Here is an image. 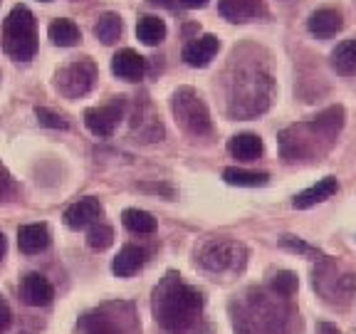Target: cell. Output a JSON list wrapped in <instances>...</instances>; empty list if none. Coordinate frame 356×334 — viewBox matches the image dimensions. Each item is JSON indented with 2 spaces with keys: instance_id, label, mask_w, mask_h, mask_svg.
<instances>
[{
  "instance_id": "6da1fadb",
  "label": "cell",
  "mask_w": 356,
  "mask_h": 334,
  "mask_svg": "<svg viewBox=\"0 0 356 334\" xmlns=\"http://www.w3.org/2000/svg\"><path fill=\"white\" fill-rule=\"evenodd\" d=\"M154 317L166 332L186 334L200 317L203 310V295L198 289L186 285L181 275L168 273L154 289Z\"/></svg>"
},
{
  "instance_id": "7a4b0ae2",
  "label": "cell",
  "mask_w": 356,
  "mask_h": 334,
  "mask_svg": "<svg viewBox=\"0 0 356 334\" xmlns=\"http://www.w3.org/2000/svg\"><path fill=\"white\" fill-rule=\"evenodd\" d=\"M341 127H344V109L341 106H329L312 122L284 129L280 134V154H282L284 161L314 159V156H319V151L329 149L334 144Z\"/></svg>"
},
{
  "instance_id": "3957f363",
  "label": "cell",
  "mask_w": 356,
  "mask_h": 334,
  "mask_svg": "<svg viewBox=\"0 0 356 334\" xmlns=\"http://www.w3.org/2000/svg\"><path fill=\"white\" fill-rule=\"evenodd\" d=\"M230 117L250 119L257 117L273 102V79L260 67H243L230 82Z\"/></svg>"
},
{
  "instance_id": "277c9868",
  "label": "cell",
  "mask_w": 356,
  "mask_h": 334,
  "mask_svg": "<svg viewBox=\"0 0 356 334\" xmlns=\"http://www.w3.org/2000/svg\"><path fill=\"white\" fill-rule=\"evenodd\" d=\"M3 50L10 60L28 62L38 52V22L30 8L15 6L3 22Z\"/></svg>"
},
{
  "instance_id": "5b68a950",
  "label": "cell",
  "mask_w": 356,
  "mask_h": 334,
  "mask_svg": "<svg viewBox=\"0 0 356 334\" xmlns=\"http://www.w3.org/2000/svg\"><path fill=\"white\" fill-rule=\"evenodd\" d=\"M287 317V307L270 302L262 292H257L243 305L240 317H235V327L240 329V334H282Z\"/></svg>"
},
{
  "instance_id": "8992f818",
  "label": "cell",
  "mask_w": 356,
  "mask_h": 334,
  "mask_svg": "<svg viewBox=\"0 0 356 334\" xmlns=\"http://www.w3.org/2000/svg\"><path fill=\"white\" fill-rule=\"evenodd\" d=\"M173 117L181 127L193 136H206L211 134V111H208L206 102L200 100L191 87H181L173 95Z\"/></svg>"
},
{
  "instance_id": "52a82bcc",
  "label": "cell",
  "mask_w": 356,
  "mask_h": 334,
  "mask_svg": "<svg viewBox=\"0 0 356 334\" xmlns=\"http://www.w3.org/2000/svg\"><path fill=\"white\" fill-rule=\"evenodd\" d=\"M314 289H319L324 300L334 307H346L354 297L356 278L354 273H341L337 262L324 260L314 273Z\"/></svg>"
},
{
  "instance_id": "ba28073f",
  "label": "cell",
  "mask_w": 356,
  "mask_h": 334,
  "mask_svg": "<svg viewBox=\"0 0 356 334\" xmlns=\"http://www.w3.org/2000/svg\"><path fill=\"white\" fill-rule=\"evenodd\" d=\"M198 260L211 273H235L248 262V250L238 240H211L200 248Z\"/></svg>"
},
{
  "instance_id": "9c48e42d",
  "label": "cell",
  "mask_w": 356,
  "mask_h": 334,
  "mask_svg": "<svg viewBox=\"0 0 356 334\" xmlns=\"http://www.w3.org/2000/svg\"><path fill=\"white\" fill-rule=\"evenodd\" d=\"M97 79V65L89 57H82V60L70 62L67 67H62L57 72V89L60 95L67 97V100H79L95 87Z\"/></svg>"
},
{
  "instance_id": "30bf717a",
  "label": "cell",
  "mask_w": 356,
  "mask_h": 334,
  "mask_svg": "<svg viewBox=\"0 0 356 334\" xmlns=\"http://www.w3.org/2000/svg\"><path fill=\"white\" fill-rule=\"evenodd\" d=\"M124 117V100L122 97H114L109 104L104 106H92V109L84 111V124L95 136H111L114 129L119 127Z\"/></svg>"
},
{
  "instance_id": "8fae6325",
  "label": "cell",
  "mask_w": 356,
  "mask_h": 334,
  "mask_svg": "<svg viewBox=\"0 0 356 334\" xmlns=\"http://www.w3.org/2000/svg\"><path fill=\"white\" fill-rule=\"evenodd\" d=\"M102 213H104V208H102L99 200L87 196V198L77 200V203H72V206L67 208L62 221H65L67 228L82 230V228H87V225H95V223L102 218Z\"/></svg>"
},
{
  "instance_id": "7c38bea8",
  "label": "cell",
  "mask_w": 356,
  "mask_h": 334,
  "mask_svg": "<svg viewBox=\"0 0 356 334\" xmlns=\"http://www.w3.org/2000/svg\"><path fill=\"white\" fill-rule=\"evenodd\" d=\"M20 297L30 307H44L50 305L52 297H55V287H52V283L44 275L28 273L20 280Z\"/></svg>"
},
{
  "instance_id": "4fadbf2b",
  "label": "cell",
  "mask_w": 356,
  "mask_h": 334,
  "mask_svg": "<svg viewBox=\"0 0 356 334\" xmlns=\"http://www.w3.org/2000/svg\"><path fill=\"white\" fill-rule=\"evenodd\" d=\"M50 228L44 223H28L17 228V248L25 255H40L50 248Z\"/></svg>"
},
{
  "instance_id": "5bb4252c",
  "label": "cell",
  "mask_w": 356,
  "mask_h": 334,
  "mask_svg": "<svg viewBox=\"0 0 356 334\" xmlns=\"http://www.w3.org/2000/svg\"><path fill=\"white\" fill-rule=\"evenodd\" d=\"M218 50H220V40L216 35H200L184 47V60L191 67H208Z\"/></svg>"
},
{
  "instance_id": "9a60e30c",
  "label": "cell",
  "mask_w": 356,
  "mask_h": 334,
  "mask_svg": "<svg viewBox=\"0 0 356 334\" xmlns=\"http://www.w3.org/2000/svg\"><path fill=\"white\" fill-rule=\"evenodd\" d=\"M111 72L124 82H139L146 74V60L134 50H119L111 60Z\"/></svg>"
},
{
  "instance_id": "2e32d148",
  "label": "cell",
  "mask_w": 356,
  "mask_h": 334,
  "mask_svg": "<svg viewBox=\"0 0 356 334\" xmlns=\"http://www.w3.org/2000/svg\"><path fill=\"white\" fill-rule=\"evenodd\" d=\"M337 191H339V181H337L334 176H324V178H319L314 186H309V189H305L302 193H297L295 200H292V206H295L297 211H307V208L317 206V203H324L327 198H332Z\"/></svg>"
},
{
  "instance_id": "e0dca14e",
  "label": "cell",
  "mask_w": 356,
  "mask_h": 334,
  "mask_svg": "<svg viewBox=\"0 0 356 334\" xmlns=\"http://www.w3.org/2000/svg\"><path fill=\"white\" fill-rule=\"evenodd\" d=\"M307 28L314 38L319 40H329L344 28V20H341V13L334 10V8H319L309 15L307 20Z\"/></svg>"
},
{
  "instance_id": "ac0fdd59",
  "label": "cell",
  "mask_w": 356,
  "mask_h": 334,
  "mask_svg": "<svg viewBox=\"0 0 356 334\" xmlns=\"http://www.w3.org/2000/svg\"><path fill=\"white\" fill-rule=\"evenodd\" d=\"M146 260H149V253L141 245H124L119 255L114 257V262H111V270L119 278H131L146 265Z\"/></svg>"
},
{
  "instance_id": "d6986e66",
  "label": "cell",
  "mask_w": 356,
  "mask_h": 334,
  "mask_svg": "<svg viewBox=\"0 0 356 334\" xmlns=\"http://www.w3.org/2000/svg\"><path fill=\"white\" fill-rule=\"evenodd\" d=\"M262 10V0H218V13L230 22H248Z\"/></svg>"
},
{
  "instance_id": "ffe728a7",
  "label": "cell",
  "mask_w": 356,
  "mask_h": 334,
  "mask_svg": "<svg viewBox=\"0 0 356 334\" xmlns=\"http://www.w3.org/2000/svg\"><path fill=\"white\" fill-rule=\"evenodd\" d=\"M228 151L238 159V161H255L260 159L265 146H262V139L252 132H243L235 134L233 139L228 141Z\"/></svg>"
},
{
  "instance_id": "44dd1931",
  "label": "cell",
  "mask_w": 356,
  "mask_h": 334,
  "mask_svg": "<svg viewBox=\"0 0 356 334\" xmlns=\"http://www.w3.org/2000/svg\"><path fill=\"white\" fill-rule=\"evenodd\" d=\"M332 67L334 72L341 77H354L356 74V38L344 40L337 45V50L332 52Z\"/></svg>"
},
{
  "instance_id": "7402d4cb",
  "label": "cell",
  "mask_w": 356,
  "mask_h": 334,
  "mask_svg": "<svg viewBox=\"0 0 356 334\" xmlns=\"http://www.w3.org/2000/svg\"><path fill=\"white\" fill-rule=\"evenodd\" d=\"M47 35H50L52 45H57V47H74V45L82 40V33H79L77 22L67 20V17L52 20L50 28H47Z\"/></svg>"
},
{
  "instance_id": "603a6c76",
  "label": "cell",
  "mask_w": 356,
  "mask_h": 334,
  "mask_svg": "<svg viewBox=\"0 0 356 334\" xmlns=\"http://www.w3.org/2000/svg\"><path fill=\"white\" fill-rule=\"evenodd\" d=\"M136 38L149 47H156L166 40V22L159 15H144L136 22Z\"/></svg>"
},
{
  "instance_id": "cb8c5ba5",
  "label": "cell",
  "mask_w": 356,
  "mask_h": 334,
  "mask_svg": "<svg viewBox=\"0 0 356 334\" xmlns=\"http://www.w3.org/2000/svg\"><path fill=\"white\" fill-rule=\"evenodd\" d=\"M122 33H124V22H122V17H119L117 13H102V15L97 17L95 35H97V40H102L104 45L119 42Z\"/></svg>"
},
{
  "instance_id": "d4e9b609",
  "label": "cell",
  "mask_w": 356,
  "mask_h": 334,
  "mask_svg": "<svg viewBox=\"0 0 356 334\" xmlns=\"http://www.w3.org/2000/svg\"><path fill=\"white\" fill-rule=\"evenodd\" d=\"M77 332L79 334H122V329H119L117 322H111L106 315H99V312H89V315L79 317Z\"/></svg>"
},
{
  "instance_id": "484cf974",
  "label": "cell",
  "mask_w": 356,
  "mask_h": 334,
  "mask_svg": "<svg viewBox=\"0 0 356 334\" xmlns=\"http://www.w3.org/2000/svg\"><path fill=\"white\" fill-rule=\"evenodd\" d=\"M122 223L127 230L139 235H151L156 230V218L146 211H139V208H127L122 213Z\"/></svg>"
},
{
  "instance_id": "4316f807",
  "label": "cell",
  "mask_w": 356,
  "mask_h": 334,
  "mask_svg": "<svg viewBox=\"0 0 356 334\" xmlns=\"http://www.w3.org/2000/svg\"><path fill=\"white\" fill-rule=\"evenodd\" d=\"M222 178H225V184L230 186H248V189H255V186H265L270 181V176L262 171H245V168L238 166H230L222 171Z\"/></svg>"
},
{
  "instance_id": "83f0119b",
  "label": "cell",
  "mask_w": 356,
  "mask_h": 334,
  "mask_svg": "<svg viewBox=\"0 0 356 334\" xmlns=\"http://www.w3.org/2000/svg\"><path fill=\"white\" fill-rule=\"evenodd\" d=\"M297 287H300V280H297L295 273H289V270H280V273H275L273 280H270L273 295L282 297V300H289V297L297 292Z\"/></svg>"
},
{
  "instance_id": "f1b7e54d",
  "label": "cell",
  "mask_w": 356,
  "mask_h": 334,
  "mask_svg": "<svg viewBox=\"0 0 356 334\" xmlns=\"http://www.w3.org/2000/svg\"><path fill=\"white\" fill-rule=\"evenodd\" d=\"M114 243V230L106 223H95L87 233V245L92 250H106L109 245Z\"/></svg>"
},
{
  "instance_id": "f546056e",
  "label": "cell",
  "mask_w": 356,
  "mask_h": 334,
  "mask_svg": "<svg viewBox=\"0 0 356 334\" xmlns=\"http://www.w3.org/2000/svg\"><path fill=\"white\" fill-rule=\"evenodd\" d=\"M35 117H38V122L42 124V127H50V129L70 127L65 117H60V114H55V111H50V109H44V106H38V109H35Z\"/></svg>"
},
{
  "instance_id": "4dcf8cb0",
  "label": "cell",
  "mask_w": 356,
  "mask_h": 334,
  "mask_svg": "<svg viewBox=\"0 0 356 334\" xmlns=\"http://www.w3.org/2000/svg\"><path fill=\"white\" fill-rule=\"evenodd\" d=\"M282 245L284 248H289L292 253H302V255H307V257H322V253L317 250V248H312V245H307V243H302V240H297V238H292V235H284L282 238Z\"/></svg>"
},
{
  "instance_id": "1f68e13d",
  "label": "cell",
  "mask_w": 356,
  "mask_h": 334,
  "mask_svg": "<svg viewBox=\"0 0 356 334\" xmlns=\"http://www.w3.org/2000/svg\"><path fill=\"white\" fill-rule=\"evenodd\" d=\"M17 193V186L13 181V176L8 173V168L0 164V200H8Z\"/></svg>"
},
{
  "instance_id": "d6a6232c",
  "label": "cell",
  "mask_w": 356,
  "mask_h": 334,
  "mask_svg": "<svg viewBox=\"0 0 356 334\" xmlns=\"http://www.w3.org/2000/svg\"><path fill=\"white\" fill-rule=\"evenodd\" d=\"M13 324V310L3 297H0V334H6Z\"/></svg>"
},
{
  "instance_id": "836d02e7",
  "label": "cell",
  "mask_w": 356,
  "mask_h": 334,
  "mask_svg": "<svg viewBox=\"0 0 356 334\" xmlns=\"http://www.w3.org/2000/svg\"><path fill=\"white\" fill-rule=\"evenodd\" d=\"M186 8H206L208 6V0H181Z\"/></svg>"
},
{
  "instance_id": "e575fe53",
  "label": "cell",
  "mask_w": 356,
  "mask_h": 334,
  "mask_svg": "<svg viewBox=\"0 0 356 334\" xmlns=\"http://www.w3.org/2000/svg\"><path fill=\"white\" fill-rule=\"evenodd\" d=\"M319 332L322 334H339V329L332 327V324H319Z\"/></svg>"
},
{
  "instance_id": "d590c367",
  "label": "cell",
  "mask_w": 356,
  "mask_h": 334,
  "mask_svg": "<svg viewBox=\"0 0 356 334\" xmlns=\"http://www.w3.org/2000/svg\"><path fill=\"white\" fill-rule=\"evenodd\" d=\"M6 253H8V240H6V235L0 233V260L6 257Z\"/></svg>"
},
{
  "instance_id": "8d00e7d4",
  "label": "cell",
  "mask_w": 356,
  "mask_h": 334,
  "mask_svg": "<svg viewBox=\"0 0 356 334\" xmlns=\"http://www.w3.org/2000/svg\"><path fill=\"white\" fill-rule=\"evenodd\" d=\"M149 3H154V6H166V8H173L171 0H149Z\"/></svg>"
},
{
  "instance_id": "74e56055",
  "label": "cell",
  "mask_w": 356,
  "mask_h": 334,
  "mask_svg": "<svg viewBox=\"0 0 356 334\" xmlns=\"http://www.w3.org/2000/svg\"><path fill=\"white\" fill-rule=\"evenodd\" d=\"M42 3H50V0H42Z\"/></svg>"
}]
</instances>
